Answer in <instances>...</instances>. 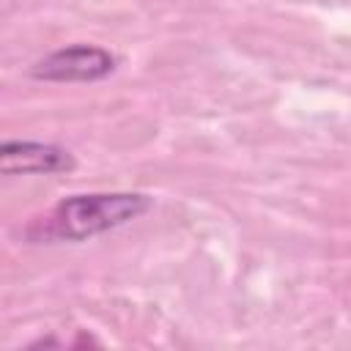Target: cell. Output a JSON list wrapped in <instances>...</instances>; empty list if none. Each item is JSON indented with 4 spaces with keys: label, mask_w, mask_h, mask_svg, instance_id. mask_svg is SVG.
<instances>
[{
    "label": "cell",
    "mask_w": 351,
    "mask_h": 351,
    "mask_svg": "<svg viewBox=\"0 0 351 351\" xmlns=\"http://www.w3.org/2000/svg\"><path fill=\"white\" fill-rule=\"evenodd\" d=\"M154 200L143 192H90L71 195L52 206L27 228L33 241H88L143 217Z\"/></svg>",
    "instance_id": "1"
},
{
    "label": "cell",
    "mask_w": 351,
    "mask_h": 351,
    "mask_svg": "<svg viewBox=\"0 0 351 351\" xmlns=\"http://www.w3.org/2000/svg\"><path fill=\"white\" fill-rule=\"evenodd\" d=\"M74 156L55 145L38 140H3L0 143V170L3 176H49L74 170Z\"/></svg>",
    "instance_id": "3"
},
{
    "label": "cell",
    "mask_w": 351,
    "mask_h": 351,
    "mask_svg": "<svg viewBox=\"0 0 351 351\" xmlns=\"http://www.w3.org/2000/svg\"><path fill=\"white\" fill-rule=\"evenodd\" d=\"M115 55L96 44H69L33 63L30 77L44 82H96L115 71Z\"/></svg>",
    "instance_id": "2"
}]
</instances>
